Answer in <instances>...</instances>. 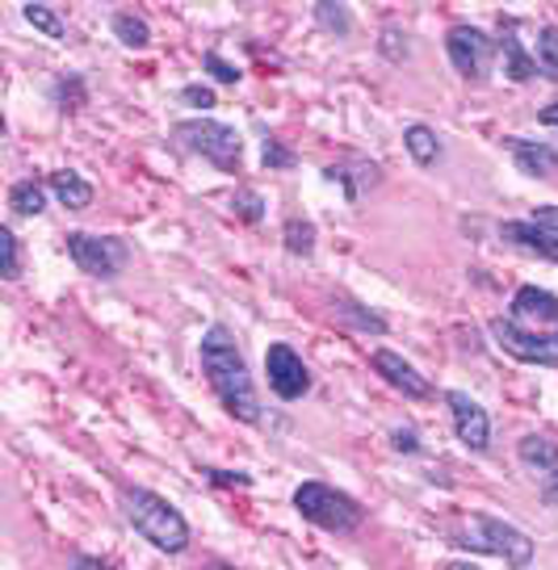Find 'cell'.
Segmentation results:
<instances>
[{
  "instance_id": "1",
  "label": "cell",
  "mask_w": 558,
  "mask_h": 570,
  "mask_svg": "<svg viewBox=\"0 0 558 570\" xmlns=\"http://www.w3.org/2000/svg\"><path fill=\"white\" fill-rule=\"evenodd\" d=\"M198 356L206 386L215 391L218 407L227 411L232 420H239V424H261L265 407H261V394H256V382L248 374V361L239 353V344H235L227 323H211L202 332Z\"/></svg>"
},
{
  "instance_id": "2",
  "label": "cell",
  "mask_w": 558,
  "mask_h": 570,
  "mask_svg": "<svg viewBox=\"0 0 558 570\" xmlns=\"http://www.w3.org/2000/svg\"><path fill=\"white\" fill-rule=\"evenodd\" d=\"M118 503H123V517H127L130 529L144 537V541H151L160 553L189 550L194 533H189V520L180 517L177 503H168V499L147 491V487H123Z\"/></svg>"
},
{
  "instance_id": "3",
  "label": "cell",
  "mask_w": 558,
  "mask_h": 570,
  "mask_svg": "<svg viewBox=\"0 0 558 570\" xmlns=\"http://www.w3.org/2000/svg\"><path fill=\"white\" fill-rule=\"evenodd\" d=\"M450 546L470 553H491L508 570H525L533 562V541H529V533L517 529V524H508V520L491 517V512H474L467 520V529L450 533Z\"/></svg>"
},
{
  "instance_id": "4",
  "label": "cell",
  "mask_w": 558,
  "mask_h": 570,
  "mask_svg": "<svg viewBox=\"0 0 558 570\" xmlns=\"http://www.w3.org/2000/svg\"><path fill=\"white\" fill-rule=\"evenodd\" d=\"M294 512H298L306 524H315V529L336 533V537L358 533L361 524H365V508H361L358 499L320 479H306L294 487Z\"/></svg>"
},
{
  "instance_id": "5",
  "label": "cell",
  "mask_w": 558,
  "mask_h": 570,
  "mask_svg": "<svg viewBox=\"0 0 558 570\" xmlns=\"http://www.w3.org/2000/svg\"><path fill=\"white\" fill-rule=\"evenodd\" d=\"M173 142L185 147V151H194V156H202L206 164H215L218 173H227V177H235L239 164H244V139H239V130L218 122V118H206V114L173 122Z\"/></svg>"
},
{
  "instance_id": "6",
  "label": "cell",
  "mask_w": 558,
  "mask_h": 570,
  "mask_svg": "<svg viewBox=\"0 0 558 570\" xmlns=\"http://www.w3.org/2000/svg\"><path fill=\"white\" fill-rule=\"evenodd\" d=\"M63 244H68V256H72V265L80 273H89L97 282H114L130 261V248L127 239H118V235H92V232H68L63 235Z\"/></svg>"
},
{
  "instance_id": "7",
  "label": "cell",
  "mask_w": 558,
  "mask_h": 570,
  "mask_svg": "<svg viewBox=\"0 0 558 570\" xmlns=\"http://www.w3.org/2000/svg\"><path fill=\"white\" fill-rule=\"evenodd\" d=\"M446 55H450L453 71L470 80V85H483L491 76V59H496V38L479 30V26H450L446 35Z\"/></svg>"
},
{
  "instance_id": "8",
  "label": "cell",
  "mask_w": 558,
  "mask_h": 570,
  "mask_svg": "<svg viewBox=\"0 0 558 570\" xmlns=\"http://www.w3.org/2000/svg\"><path fill=\"white\" fill-rule=\"evenodd\" d=\"M491 336L508 356L525 365H558V332H525L512 320H491Z\"/></svg>"
},
{
  "instance_id": "9",
  "label": "cell",
  "mask_w": 558,
  "mask_h": 570,
  "mask_svg": "<svg viewBox=\"0 0 558 570\" xmlns=\"http://www.w3.org/2000/svg\"><path fill=\"white\" fill-rule=\"evenodd\" d=\"M265 374H270V391L282 399V403H298L306 391H311V370L306 361L290 344H270L265 348Z\"/></svg>"
},
{
  "instance_id": "10",
  "label": "cell",
  "mask_w": 558,
  "mask_h": 570,
  "mask_svg": "<svg viewBox=\"0 0 558 570\" xmlns=\"http://www.w3.org/2000/svg\"><path fill=\"white\" fill-rule=\"evenodd\" d=\"M446 407H450V420H453V432H458V441L470 449V453H487L491 449V415L479 399H470L467 391H446Z\"/></svg>"
},
{
  "instance_id": "11",
  "label": "cell",
  "mask_w": 558,
  "mask_h": 570,
  "mask_svg": "<svg viewBox=\"0 0 558 570\" xmlns=\"http://www.w3.org/2000/svg\"><path fill=\"white\" fill-rule=\"evenodd\" d=\"M370 365H374V374H379L391 391L403 394V399H412V403H424V399H432L429 377L420 374L412 361H403L399 353H391V348H374V353H370Z\"/></svg>"
},
{
  "instance_id": "12",
  "label": "cell",
  "mask_w": 558,
  "mask_h": 570,
  "mask_svg": "<svg viewBox=\"0 0 558 570\" xmlns=\"http://www.w3.org/2000/svg\"><path fill=\"white\" fill-rule=\"evenodd\" d=\"M512 323H521L525 332H558V294L541 285H521L512 294Z\"/></svg>"
},
{
  "instance_id": "13",
  "label": "cell",
  "mask_w": 558,
  "mask_h": 570,
  "mask_svg": "<svg viewBox=\"0 0 558 570\" xmlns=\"http://www.w3.org/2000/svg\"><path fill=\"white\" fill-rule=\"evenodd\" d=\"M500 147H505L508 156H512L517 173H525V177L550 180L558 173V147H550V142L521 139V135H505V139H500Z\"/></svg>"
},
{
  "instance_id": "14",
  "label": "cell",
  "mask_w": 558,
  "mask_h": 570,
  "mask_svg": "<svg viewBox=\"0 0 558 570\" xmlns=\"http://www.w3.org/2000/svg\"><path fill=\"white\" fill-rule=\"evenodd\" d=\"M500 239L512 244V248L529 252V256H538V261H550L558 265V235L538 227L533 218H512V223H500Z\"/></svg>"
},
{
  "instance_id": "15",
  "label": "cell",
  "mask_w": 558,
  "mask_h": 570,
  "mask_svg": "<svg viewBox=\"0 0 558 570\" xmlns=\"http://www.w3.org/2000/svg\"><path fill=\"white\" fill-rule=\"evenodd\" d=\"M324 180H332V185H344V202H361V194H365V189L382 185V168L374 160H361V156H353V160H344V164H327Z\"/></svg>"
},
{
  "instance_id": "16",
  "label": "cell",
  "mask_w": 558,
  "mask_h": 570,
  "mask_svg": "<svg viewBox=\"0 0 558 570\" xmlns=\"http://www.w3.org/2000/svg\"><path fill=\"white\" fill-rule=\"evenodd\" d=\"M496 47H500V55H505V76L508 80H517V85H525V80H533L538 76V59L525 51L521 38H517V18H500V35H496Z\"/></svg>"
},
{
  "instance_id": "17",
  "label": "cell",
  "mask_w": 558,
  "mask_h": 570,
  "mask_svg": "<svg viewBox=\"0 0 558 570\" xmlns=\"http://www.w3.org/2000/svg\"><path fill=\"white\" fill-rule=\"evenodd\" d=\"M517 458H521L525 470L541 474V482L558 479V445L550 436H538V432L521 436V441H517Z\"/></svg>"
},
{
  "instance_id": "18",
  "label": "cell",
  "mask_w": 558,
  "mask_h": 570,
  "mask_svg": "<svg viewBox=\"0 0 558 570\" xmlns=\"http://www.w3.org/2000/svg\"><path fill=\"white\" fill-rule=\"evenodd\" d=\"M47 189L55 194L59 206H68V210H89L92 206V185L76 168H55L51 177H47Z\"/></svg>"
},
{
  "instance_id": "19",
  "label": "cell",
  "mask_w": 558,
  "mask_h": 570,
  "mask_svg": "<svg viewBox=\"0 0 558 570\" xmlns=\"http://www.w3.org/2000/svg\"><path fill=\"white\" fill-rule=\"evenodd\" d=\"M403 147H408V156H412L420 168H432V164L446 156V147H441V135L432 130L429 122H412L403 130Z\"/></svg>"
},
{
  "instance_id": "20",
  "label": "cell",
  "mask_w": 558,
  "mask_h": 570,
  "mask_svg": "<svg viewBox=\"0 0 558 570\" xmlns=\"http://www.w3.org/2000/svg\"><path fill=\"white\" fill-rule=\"evenodd\" d=\"M336 320L349 323V327H358V332H365V336H386L391 332V323L382 320L379 311H370V306L353 303V298H344V294H336Z\"/></svg>"
},
{
  "instance_id": "21",
  "label": "cell",
  "mask_w": 558,
  "mask_h": 570,
  "mask_svg": "<svg viewBox=\"0 0 558 570\" xmlns=\"http://www.w3.org/2000/svg\"><path fill=\"white\" fill-rule=\"evenodd\" d=\"M9 210L18 214V218H38V214L47 210V185L35 177H21L9 185Z\"/></svg>"
},
{
  "instance_id": "22",
  "label": "cell",
  "mask_w": 558,
  "mask_h": 570,
  "mask_svg": "<svg viewBox=\"0 0 558 570\" xmlns=\"http://www.w3.org/2000/svg\"><path fill=\"white\" fill-rule=\"evenodd\" d=\"M109 26H114L118 42H123V47H130V51H144L147 42H151V26H147L139 13H130V9L114 13V18H109Z\"/></svg>"
},
{
  "instance_id": "23",
  "label": "cell",
  "mask_w": 558,
  "mask_h": 570,
  "mask_svg": "<svg viewBox=\"0 0 558 570\" xmlns=\"http://www.w3.org/2000/svg\"><path fill=\"white\" fill-rule=\"evenodd\" d=\"M282 244H286L290 256H311L315 252V223L303 214H290L282 223Z\"/></svg>"
},
{
  "instance_id": "24",
  "label": "cell",
  "mask_w": 558,
  "mask_h": 570,
  "mask_svg": "<svg viewBox=\"0 0 558 570\" xmlns=\"http://www.w3.org/2000/svg\"><path fill=\"white\" fill-rule=\"evenodd\" d=\"M21 18L30 21L35 30H42L47 38H55V42H63V38H68V21L59 18L51 4H26V9H21Z\"/></svg>"
},
{
  "instance_id": "25",
  "label": "cell",
  "mask_w": 558,
  "mask_h": 570,
  "mask_svg": "<svg viewBox=\"0 0 558 570\" xmlns=\"http://www.w3.org/2000/svg\"><path fill=\"white\" fill-rule=\"evenodd\" d=\"M261 164H265L270 173H290V168L298 164V156H294V151H290V147L277 139V135L261 130Z\"/></svg>"
},
{
  "instance_id": "26",
  "label": "cell",
  "mask_w": 558,
  "mask_h": 570,
  "mask_svg": "<svg viewBox=\"0 0 558 570\" xmlns=\"http://www.w3.org/2000/svg\"><path fill=\"white\" fill-rule=\"evenodd\" d=\"M315 21L324 26L327 35H336V38L353 35V13H349L344 4H332V0H320V4H315Z\"/></svg>"
},
{
  "instance_id": "27",
  "label": "cell",
  "mask_w": 558,
  "mask_h": 570,
  "mask_svg": "<svg viewBox=\"0 0 558 570\" xmlns=\"http://www.w3.org/2000/svg\"><path fill=\"white\" fill-rule=\"evenodd\" d=\"M533 59H538L541 76L558 80V26H541L538 30V51H533Z\"/></svg>"
},
{
  "instance_id": "28",
  "label": "cell",
  "mask_w": 558,
  "mask_h": 570,
  "mask_svg": "<svg viewBox=\"0 0 558 570\" xmlns=\"http://www.w3.org/2000/svg\"><path fill=\"white\" fill-rule=\"evenodd\" d=\"M0 248H4V268H0V277H4V282H18L21 277V239L13 227H0Z\"/></svg>"
},
{
  "instance_id": "29",
  "label": "cell",
  "mask_w": 558,
  "mask_h": 570,
  "mask_svg": "<svg viewBox=\"0 0 558 570\" xmlns=\"http://www.w3.org/2000/svg\"><path fill=\"white\" fill-rule=\"evenodd\" d=\"M55 101L63 114H76V109L85 106V80L80 76H63L59 85H55Z\"/></svg>"
},
{
  "instance_id": "30",
  "label": "cell",
  "mask_w": 558,
  "mask_h": 570,
  "mask_svg": "<svg viewBox=\"0 0 558 570\" xmlns=\"http://www.w3.org/2000/svg\"><path fill=\"white\" fill-rule=\"evenodd\" d=\"M379 51L391 59V63H403L408 55H412V42H408V35L399 30V26H386L382 30V38H379Z\"/></svg>"
},
{
  "instance_id": "31",
  "label": "cell",
  "mask_w": 558,
  "mask_h": 570,
  "mask_svg": "<svg viewBox=\"0 0 558 570\" xmlns=\"http://www.w3.org/2000/svg\"><path fill=\"white\" fill-rule=\"evenodd\" d=\"M202 68L211 71L218 85H239V80H244V71L235 68V63H227V59H223L218 51H206V55H202Z\"/></svg>"
},
{
  "instance_id": "32",
  "label": "cell",
  "mask_w": 558,
  "mask_h": 570,
  "mask_svg": "<svg viewBox=\"0 0 558 570\" xmlns=\"http://www.w3.org/2000/svg\"><path fill=\"white\" fill-rule=\"evenodd\" d=\"M391 449L403 453V458H415V453H424V441H420V432L412 424H399L391 428Z\"/></svg>"
},
{
  "instance_id": "33",
  "label": "cell",
  "mask_w": 558,
  "mask_h": 570,
  "mask_svg": "<svg viewBox=\"0 0 558 570\" xmlns=\"http://www.w3.org/2000/svg\"><path fill=\"white\" fill-rule=\"evenodd\" d=\"M232 206L244 223H261V218H265V202H261V194H253V189H239Z\"/></svg>"
},
{
  "instance_id": "34",
  "label": "cell",
  "mask_w": 558,
  "mask_h": 570,
  "mask_svg": "<svg viewBox=\"0 0 558 570\" xmlns=\"http://www.w3.org/2000/svg\"><path fill=\"white\" fill-rule=\"evenodd\" d=\"M202 479H211L215 487H253V474L244 470H215V465H198Z\"/></svg>"
},
{
  "instance_id": "35",
  "label": "cell",
  "mask_w": 558,
  "mask_h": 570,
  "mask_svg": "<svg viewBox=\"0 0 558 570\" xmlns=\"http://www.w3.org/2000/svg\"><path fill=\"white\" fill-rule=\"evenodd\" d=\"M180 101H185V106H194V109H202V114H206L211 106H218L211 85H185V89H180Z\"/></svg>"
},
{
  "instance_id": "36",
  "label": "cell",
  "mask_w": 558,
  "mask_h": 570,
  "mask_svg": "<svg viewBox=\"0 0 558 570\" xmlns=\"http://www.w3.org/2000/svg\"><path fill=\"white\" fill-rule=\"evenodd\" d=\"M538 227H546V232H555L558 235V206H538V210L529 214Z\"/></svg>"
},
{
  "instance_id": "37",
  "label": "cell",
  "mask_w": 558,
  "mask_h": 570,
  "mask_svg": "<svg viewBox=\"0 0 558 570\" xmlns=\"http://www.w3.org/2000/svg\"><path fill=\"white\" fill-rule=\"evenodd\" d=\"M72 570H118V567H109V562L92 558V553H76V558H72Z\"/></svg>"
},
{
  "instance_id": "38",
  "label": "cell",
  "mask_w": 558,
  "mask_h": 570,
  "mask_svg": "<svg viewBox=\"0 0 558 570\" xmlns=\"http://www.w3.org/2000/svg\"><path fill=\"white\" fill-rule=\"evenodd\" d=\"M541 503H546V508H558V479L541 482Z\"/></svg>"
},
{
  "instance_id": "39",
  "label": "cell",
  "mask_w": 558,
  "mask_h": 570,
  "mask_svg": "<svg viewBox=\"0 0 558 570\" xmlns=\"http://www.w3.org/2000/svg\"><path fill=\"white\" fill-rule=\"evenodd\" d=\"M538 122H541V126H555V130H558V101H550V106L541 109Z\"/></svg>"
},
{
  "instance_id": "40",
  "label": "cell",
  "mask_w": 558,
  "mask_h": 570,
  "mask_svg": "<svg viewBox=\"0 0 558 570\" xmlns=\"http://www.w3.org/2000/svg\"><path fill=\"white\" fill-rule=\"evenodd\" d=\"M441 570H479V567H474V562H446Z\"/></svg>"
},
{
  "instance_id": "41",
  "label": "cell",
  "mask_w": 558,
  "mask_h": 570,
  "mask_svg": "<svg viewBox=\"0 0 558 570\" xmlns=\"http://www.w3.org/2000/svg\"><path fill=\"white\" fill-rule=\"evenodd\" d=\"M202 570H235V567H227V562H206Z\"/></svg>"
}]
</instances>
